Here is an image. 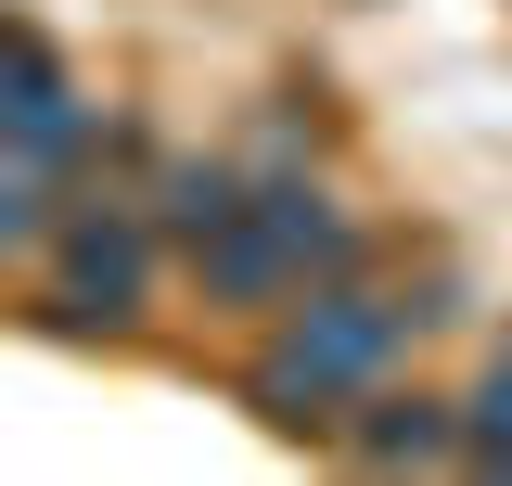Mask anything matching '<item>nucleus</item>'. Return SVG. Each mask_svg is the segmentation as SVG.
Masks as SVG:
<instances>
[{
	"mask_svg": "<svg viewBox=\"0 0 512 486\" xmlns=\"http://www.w3.org/2000/svg\"><path fill=\"white\" fill-rule=\"evenodd\" d=\"M333 448H346L359 474H436V461H461V410H448V397H397V384H372V397L333 423Z\"/></svg>",
	"mask_w": 512,
	"mask_h": 486,
	"instance_id": "5",
	"label": "nucleus"
},
{
	"mask_svg": "<svg viewBox=\"0 0 512 486\" xmlns=\"http://www.w3.org/2000/svg\"><path fill=\"white\" fill-rule=\"evenodd\" d=\"M231 205H244V154H167L154 167V231L167 243H205Z\"/></svg>",
	"mask_w": 512,
	"mask_h": 486,
	"instance_id": "6",
	"label": "nucleus"
},
{
	"mask_svg": "<svg viewBox=\"0 0 512 486\" xmlns=\"http://www.w3.org/2000/svg\"><path fill=\"white\" fill-rule=\"evenodd\" d=\"M192 282H205V307H231V320H269V307L295 295V243H282V218L256 205V167H244V205L218 218L205 243H180Z\"/></svg>",
	"mask_w": 512,
	"mask_h": 486,
	"instance_id": "3",
	"label": "nucleus"
},
{
	"mask_svg": "<svg viewBox=\"0 0 512 486\" xmlns=\"http://www.w3.org/2000/svg\"><path fill=\"white\" fill-rule=\"evenodd\" d=\"M90 141V103L64 90V64L26 39V26H0V154L13 167H64Z\"/></svg>",
	"mask_w": 512,
	"mask_h": 486,
	"instance_id": "4",
	"label": "nucleus"
},
{
	"mask_svg": "<svg viewBox=\"0 0 512 486\" xmlns=\"http://www.w3.org/2000/svg\"><path fill=\"white\" fill-rule=\"evenodd\" d=\"M52 320L64 333H90V320H141L154 307V256H167V231H154V205L141 192H90V205H52Z\"/></svg>",
	"mask_w": 512,
	"mask_h": 486,
	"instance_id": "2",
	"label": "nucleus"
},
{
	"mask_svg": "<svg viewBox=\"0 0 512 486\" xmlns=\"http://www.w3.org/2000/svg\"><path fill=\"white\" fill-rule=\"evenodd\" d=\"M39 231H52V192H39V167H13V154H0V256H26Z\"/></svg>",
	"mask_w": 512,
	"mask_h": 486,
	"instance_id": "8",
	"label": "nucleus"
},
{
	"mask_svg": "<svg viewBox=\"0 0 512 486\" xmlns=\"http://www.w3.org/2000/svg\"><path fill=\"white\" fill-rule=\"evenodd\" d=\"M410 333H423V320H410V295H372L359 269H346V282H308V295L269 307V346L244 359V397H256L282 435H333V423L384 384V371H397V346H410Z\"/></svg>",
	"mask_w": 512,
	"mask_h": 486,
	"instance_id": "1",
	"label": "nucleus"
},
{
	"mask_svg": "<svg viewBox=\"0 0 512 486\" xmlns=\"http://www.w3.org/2000/svg\"><path fill=\"white\" fill-rule=\"evenodd\" d=\"M448 410H461V461H474V474H512V346L487 359V384L448 397Z\"/></svg>",
	"mask_w": 512,
	"mask_h": 486,
	"instance_id": "7",
	"label": "nucleus"
}]
</instances>
